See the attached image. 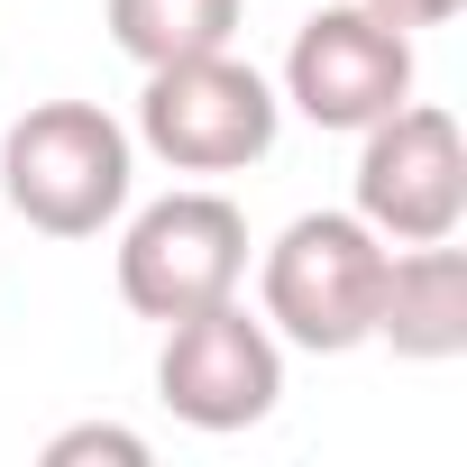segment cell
Segmentation results:
<instances>
[{
  "mask_svg": "<svg viewBox=\"0 0 467 467\" xmlns=\"http://www.w3.org/2000/svg\"><path fill=\"white\" fill-rule=\"evenodd\" d=\"M138 138L101 101H28L0 138V192L37 239H101L129 211Z\"/></svg>",
  "mask_w": 467,
  "mask_h": 467,
  "instance_id": "obj_1",
  "label": "cell"
},
{
  "mask_svg": "<svg viewBox=\"0 0 467 467\" xmlns=\"http://www.w3.org/2000/svg\"><path fill=\"white\" fill-rule=\"evenodd\" d=\"M285 101L312 119V129H367L385 119L394 101H412V28L376 19L367 0H339V10H312L294 28V56H285Z\"/></svg>",
  "mask_w": 467,
  "mask_h": 467,
  "instance_id": "obj_7",
  "label": "cell"
},
{
  "mask_svg": "<svg viewBox=\"0 0 467 467\" xmlns=\"http://www.w3.org/2000/svg\"><path fill=\"white\" fill-rule=\"evenodd\" d=\"M83 458H110V467H147V440L119 431V421H74L47 440V467H83Z\"/></svg>",
  "mask_w": 467,
  "mask_h": 467,
  "instance_id": "obj_10",
  "label": "cell"
},
{
  "mask_svg": "<svg viewBox=\"0 0 467 467\" xmlns=\"http://www.w3.org/2000/svg\"><path fill=\"white\" fill-rule=\"evenodd\" d=\"M156 403L192 431H248L285 403V339L229 294V303H202L183 321H165V348H156Z\"/></svg>",
  "mask_w": 467,
  "mask_h": 467,
  "instance_id": "obj_6",
  "label": "cell"
},
{
  "mask_svg": "<svg viewBox=\"0 0 467 467\" xmlns=\"http://www.w3.org/2000/svg\"><path fill=\"white\" fill-rule=\"evenodd\" d=\"M376 339L412 367H440L467 348V257L449 239L394 248L385 257V294H376Z\"/></svg>",
  "mask_w": 467,
  "mask_h": 467,
  "instance_id": "obj_8",
  "label": "cell"
},
{
  "mask_svg": "<svg viewBox=\"0 0 467 467\" xmlns=\"http://www.w3.org/2000/svg\"><path fill=\"white\" fill-rule=\"evenodd\" d=\"M275 129H285V101L257 65H239L229 47L211 56H174V65H147V92H138V147L174 174H248L275 156Z\"/></svg>",
  "mask_w": 467,
  "mask_h": 467,
  "instance_id": "obj_3",
  "label": "cell"
},
{
  "mask_svg": "<svg viewBox=\"0 0 467 467\" xmlns=\"http://www.w3.org/2000/svg\"><path fill=\"white\" fill-rule=\"evenodd\" d=\"M385 239L358 220V211H303L285 220V239L266 248L257 266V321L285 339V348H312V358H348L376 339V294H385Z\"/></svg>",
  "mask_w": 467,
  "mask_h": 467,
  "instance_id": "obj_2",
  "label": "cell"
},
{
  "mask_svg": "<svg viewBox=\"0 0 467 467\" xmlns=\"http://www.w3.org/2000/svg\"><path fill=\"white\" fill-rule=\"evenodd\" d=\"M101 28H110V47L147 74V65L229 47V37H239V0H101Z\"/></svg>",
  "mask_w": 467,
  "mask_h": 467,
  "instance_id": "obj_9",
  "label": "cell"
},
{
  "mask_svg": "<svg viewBox=\"0 0 467 467\" xmlns=\"http://www.w3.org/2000/svg\"><path fill=\"white\" fill-rule=\"evenodd\" d=\"M358 220L385 248L458 239L467 220V138L440 101H394L358 129Z\"/></svg>",
  "mask_w": 467,
  "mask_h": 467,
  "instance_id": "obj_5",
  "label": "cell"
},
{
  "mask_svg": "<svg viewBox=\"0 0 467 467\" xmlns=\"http://www.w3.org/2000/svg\"><path fill=\"white\" fill-rule=\"evenodd\" d=\"M239 285H248V211L211 183H183L119 229V303L138 321H183L202 303H229Z\"/></svg>",
  "mask_w": 467,
  "mask_h": 467,
  "instance_id": "obj_4",
  "label": "cell"
},
{
  "mask_svg": "<svg viewBox=\"0 0 467 467\" xmlns=\"http://www.w3.org/2000/svg\"><path fill=\"white\" fill-rule=\"evenodd\" d=\"M367 10L394 28H440V19H458V0H367Z\"/></svg>",
  "mask_w": 467,
  "mask_h": 467,
  "instance_id": "obj_11",
  "label": "cell"
}]
</instances>
